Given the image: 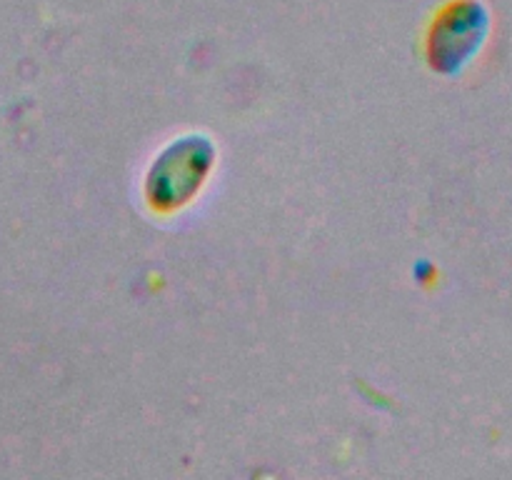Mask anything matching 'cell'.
<instances>
[{
  "instance_id": "cell-1",
  "label": "cell",
  "mask_w": 512,
  "mask_h": 480,
  "mask_svg": "<svg viewBox=\"0 0 512 480\" xmlns=\"http://www.w3.org/2000/svg\"><path fill=\"white\" fill-rule=\"evenodd\" d=\"M485 13L473 0H458L443 8L430 30V55L433 60H460L473 43H478Z\"/></svg>"
}]
</instances>
